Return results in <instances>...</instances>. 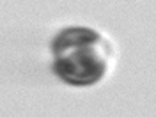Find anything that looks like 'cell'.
<instances>
[{"label": "cell", "mask_w": 156, "mask_h": 117, "mask_svg": "<svg viewBox=\"0 0 156 117\" xmlns=\"http://www.w3.org/2000/svg\"><path fill=\"white\" fill-rule=\"evenodd\" d=\"M103 39L96 30L71 27L51 43L53 71L57 76L75 85H90L107 71V57L101 50Z\"/></svg>", "instance_id": "6da1fadb"}]
</instances>
